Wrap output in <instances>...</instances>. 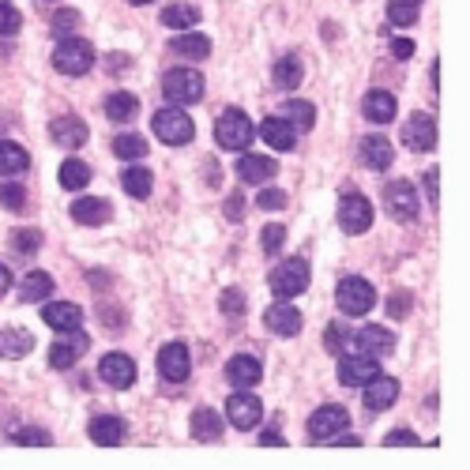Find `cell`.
<instances>
[{
  "mask_svg": "<svg viewBox=\"0 0 470 470\" xmlns=\"http://www.w3.org/2000/svg\"><path fill=\"white\" fill-rule=\"evenodd\" d=\"M302 80H305V65L294 53H286V57L275 60V83L282 90H297V87H302Z\"/></svg>",
  "mask_w": 470,
  "mask_h": 470,
  "instance_id": "obj_32",
  "label": "cell"
},
{
  "mask_svg": "<svg viewBox=\"0 0 470 470\" xmlns=\"http://www.w3.org/2000/svg\"><path fill=\"white\" fill-rule=\"evenodd\" d=\"M80 27V15H75L72 8H60L57 15H53V35H60V38H68L72 30Z\"/></svg>",
  "mask_w": 470,
  "mask_h": 470,
  "instance_id": "obj_46",
  "label": "cell"
},
{
  "mask_svg": "<svg viewBox=\"0 0 470 470\" xmlns=\"http://www.w3.org/2000/svg\"><path fill=\"white\" fill-rule=\"evenodd\" d=\"M260 444L263 448H275V444H286V436L275 433V429H268V433H260Z\"/></svg>",
  "mask_w": 470,
  "mask_h": 470,
  "instance_id": "obj_54",
  "label": "cell"
},
{
  "mask_svg": "<svg viewBox=\"0 0 470 470\" xmlns=\"http://www.w3.org/2000/svg\"><path fill=\"white\" fill-rule=\"evenodd\" d=\"M188 372H192V357H188L184 342H166L159 350V376L169 384H184Z\"/></svg>",
  "mask_w": 470,
  "mask_h": 470,
  "instance_id": "obj_11",
  "label": "cell"
},
{
  "mask_svg": "<svg viewBox=\"0 0 470 470\" xmlns=\"http://www.w3.org/2000/svg\"><path fill=\"white\" fill-rule=\"evenodd\" d=\"M192 436L200 444H215V441H223V418H218L211 406H200V411H192Z\"/></svg>",
  "mask_w": 470,
  "mask_h": 470,
  "instance_id": "obj_28",
  "label": "cell"
},
{
  "mask_svg": "<svg viewBox=\"0 0 470 470\" xmlns=\"http://www.w3.org/2000/svg\"><path fill=\"white\" fill-rule=\"evenodd\" d=\"M169 50H174L177 57H188V60H203L211 53V42L203 35H192V30H188V35H177L174 42H169Z\"/></svg>",
  "mask_w": 470,
  "mask_h": 470,
  "instance_id": "obj_36",
  "label": "cell"
},
{
  "mask_svg": "<svg viewBox=\"0 0 470 470\" xmlns=\"http://www.w3.org/2000/svg\"><path fill=\"white\" fill-rule=\"evenodd\" d=\"M20 27H23V15L12 4H0V38H12Z\"/></svg>",
  "mask_w": 470,
  "mask_h": 470,
  "instance_id": "obj_45",
  "label": "cell"
},
{
  "mask_svg": "<svg viewBox=\"0 0 470 470\" xmlns=\"http://www.w3.org/2000/svg\"><path fill=\"white\" fill-rule=\"evenodd\" d=\"M162 23L169 30H192L200 23V8H192V4H169L162 12Z\"/></svg>",
  "mask_w": 470,
  "mask_h": 470,
  "instance_id": "obj_38",
  "label": "cell"
},
{
  "mask_svg": "<svg viewBox=\"0 0 470 470\" xmlns=\"http://www.w3.org/2000/svg\"><path fill=\"white\" fill-rule=\"evenodd\" d=\"M384 444H388V448H396V444H411V448H414V444H421V441H418V433H411V429H396V433L384 436Z\"/></svg>",
  "mask_w": 470,
  "mask_h": 470,
  "instance_id": "obj_51",
  "label": "cell"
},
{
  "mask_svg": "<svg viewBox=\"0 0 470 470\" xmlns=\"http://www.w3.org/2000/svg\"><path fill=\"white\" fill-rule=\"evenodd\" d=\"M109 72H114V75H121L124 68H129V57H124V53H114V57H109V65H106Z\"/></svg>",
  "mask_w": 470,
  "mask_h": 470,
  "instance_id": "obj_55",
  "label": "cell"
},
{
  "mask_svg": "<svg viewBox=\"0 0 470 470\" xmlns=\"http://www.w3.org/2000/svg\"><path fill=\"white\" fill-rule=\"evenodd\" d=\"M268 286H271V294L278 297V302H290V297L305 294L309 290V263L302 256L282 260L278 268L268 275Z\"/></svg>",
  "mask_w": 470,
  "mask_h": 470,
  "instance_id": "obj_2",
  "label": "cell"
},
{
  "mask_svg": "<svg viewBox=\"0 0 470 470\" xmlns=\"http://www.w3.org/2000/svg\"><path fill=\"white\" fill-rule=\"evenodd\" d=\"M426 196L436 203V166L429 169V174H426Z\"/></svg>",
  "mask_w": 470,
  "mask_h": 470,
  "instance_id": "obj_56",
  "label": "cell"
},
{
  "mask_svg": "<svg viewBox=\"0 0 470 470\" xmlns=\"http://www.w3.org/2000/svg\"><path fill=\"white\" fill-rule=\"evenodd\" d=\"M8 286H12V271L4 268V263H0V297L8 294Z\"/></svg>",
  "mask_w": 470,
  "mask_h": 470,
  "instance_id": "obj_57",
  "label": "cell"
},
{
  "mask_svg": "<svg viewBox=\"0 0 470 470\" xmlns=\"http://www.w3.org/2000/svg\"><path fill=\"white\" fill-rule=\"evenodd\" d=\"M87 433H90V441H94V444H102V448H117V444H124V436H129V429H124V421H121V418H114V414L94 418Z\"/></svg>",
  "mask_w": 470,
  "mask_h": 470,
  "instance_id": "obj_25",
  "label": "cell"
},
{
  "mask_svg": "<svg viewBox=\"0 0 470 470\" xmlns=\"http://www.w3.org/2000/svg\"><path fill=\"white\" fill-rule=\"evenodd\" d=\"M50 136H53V144L57 147H65V151H80L87 144V124L80 117H57L50 124Z\"/></svg>",
  "mask_w": 470,
  "mask_h": 470,
  "instance_id": "obj_19",
  "label": "cell"
},
{
  "mask_svg": "<svg viewBox=\"0 0 470 470\" xmlns=\"http://www.w3.org/2000/svg\"><path fill=\"white\" fill-rule=\"evenodd\" d=\"M0 203H4L8 211H23V203H27V192H23V184H0Z\"/></svg>",
  "mask_w": 470,
  "mask_h": 470,
  "instance_id": "obj_44",
  "label": "cell"
},
{
  "mask_svg": "<svg viewBox=\"0 0 470 470\" xmlns=\"http://www.w3.org/2000/svg\"><path fill=\"white\" fill-rule=\"evenodd\" d=\"M129 4H151V0H129Z\"/></svg>",
  "mask_w": 470,
  "mask_h": 470,
  "instance_id": "obj_58",
  "label": "cell"
},
{
  "mask_svg": "<svg viewBox=\"0 0 470 470\" xmlns=\"http://www.w3.org/2000/svg\"><path fill=\"white\" fill-rule=\"evenodd\" d=\"M154 136L169 147H184V144H192L196 124L181 106H169V109H159V114H154Z\"/></svg>",
  "mask_w": 470,
  "mask_h": 470,
  "instance_id": "obj_3",
  "label": "cell"
},
{
  "mask_svg": "<svg viewBox=\"0 0 470 470\" xmlns=\"http://www.w3.org/2000/svg\"><path fill=\"white\" fill-rule=\"evenodd\" d=\"M263 324H268V332L271 335H282V339H294V335H302V312H297L294 305H286V302H278V305H271L268 312H263Z\"/></svg>",
  "mask_w": 470,
  "mask_h": 470,
  "instance_id": "obj_16",
  "label": "cell"
},
{
  "mask_svg": "<svg viewBox=\"0 0 470 470\" xmlns=\"http://www.w3.org/2000/svg\"><path fill=\"white\" fill-rule=\"evenodd\" d=\"M218 305H223V312H226V317H233V320H238V317H245V294L241 290H223V297H218Z\"/></svg>",
  "mask_w": 470,
  "mask_h": 470,
  "instance_id": "obj_43",
  "label": "cell"
},
{
  "mask_svg": "<svg viewBox=\"0 0 470 470\" xmlns=\"http://www.w3.org/2000/svg\"><path fill=\"white\" fill-rule=\"evenodd\" d=\"M114 154H117V159H124V162H139L147 154V139L136 136V132H121L114 139Z\"/></svg>",
  "mask_w": 470,
  "mask_h": 470,
  "instance_id": "obj_37",
  "label": "cell"
},
{
  "mask_svg": "<svg viewBox=\"0 0 470 470\" xmlns=\"http://www.w3.org/2000/svg\"><path fill=\"white\" fill-rule=\"evenodd\" d=\"M275 174H278V162L268 159V154H245L238 162V177L245 184H268Z\"/></svg>",
  "mask_w": 470,
  "mask_h": 470,
  "instance_id": "obj_23",
  "label": "cell"
},
{
  "mask_svg": "<svg viewBox=\"0 0 470 470\" xmlns=\"http://www.w3.org/2000/svg\"><path fill=\"white\" fill-rule=\"evenodd\" d=\"M347 339H350V332H347V327H342V324H332V327H327V350H332V354H342V347H347Z\"/></svg>",
  "mask_w": 470,
  "mask_h": 470,
  "instance_id": "obj_49",
  "label": "cell"
},
{
  "mask_svg": "<svg viewBox=\"0 0 470 470\" xmlns=\"http://www.w3.org/2000/svg\"><path fill=\"white\" fill-rule=\"evenodd\" d=\"M357 154H362V166L376 169V174L396 162V147H391L384 136H365L362 144H357Z\"/></svg>",
  "mask_w": 470,
  "mask_h": 470,
  "instance_id": "obj_20",
  "label": "cell"
},
{
  "mask_svg": "<svg viewBox=\"0 0 470 470\" xmlns=\"http://www.w3.org/2000/svg\"><path fill=\"white\" fill-rule=\"evenodd\" d=\"M72 218L80 226H106L109 218H114V208H109L106 200H94V196H83L72 203Z\"/></svg>",
  "mask_w": 470,
  "mask_h": 470,
  "instance_id": "obj_26",
  "label": "cell"
},
{
  "mask_svg": "<svg viewBox=\"0 0 470 470\" xmlns=\"http://www.w3.org/2000/svg\"><path fill=\"white\" fill-rule=\"evenodd\" d=\"M30 350H35V335H30L27 327H0V357L20 362Z\"/></svg>",
  "mask_w": 470,
  "mask_h": 470,
  "instance_id": "obj_24",
  "label": "cell"
},
{
  "mask_svg": "<svg viewBox=\"0 0 470 470\" xmlns=\"http://www.w3.org/2000/svg\"><path fill=\"white\" fill-rule=\"evenodd\" d=\"M8 441L12 444H50L53 436L45 429H20V433H8Z\"/></svg>",
  "mask_w": 470,
  "mask_h": 470,
  "instance_id": "obj_48",
  "label": "cell"
},
{
  "mask_svg": "<svg viewBox=\"0 0 470 470\" xmlns=\"http://www.w3.org/2000/svg\"><path fill=\"white\" fill-rule=\"evenodd\" d=\"M162 90H166V98L169 102H177V106H192L203 98V75L196 68H169L162 75Z\"/></svg>",
  "mask_w": 470,
  "mask_h": 470,
  "instance_id": "obj_6",
  "label": "cell"
},
{
  "mask_svg": "<svg viewBox=\"0 0 470 470\" xmlns=\"http://www.w3.org/2000/svg\"><path fill=\"white\" fill-rule=\"evenodd\" d=\"M60 184H65L68 192H80V188L90 184V166L80 162V159H68L65 166H60Z\"/></svg>",
  "mask_w": 470,
  "mask_h": 470,
  "instance_id": "obj_39",
  "label": "cell"
},
{
  "mask_svg": "<svg viewBox=\"0 0 470 470\" xmlns=\"http://www.w3.org/2000/svg\"><path fill=\"white\" fill-rule=\"evenodd\" d=\"M335 302L339 309L347 312V317H365V312L376 305V290H372V282L362 278V275H347L335 286Z\"/></svg>",
  "mask_w": 470,
  "mask_h": 470,
  "instance_id": "obj_4",
  "label": "cell"
},
{
  "mask_svg": "<svg viewBox=\"0 0 470 470\" xmlns=\"http://www.w3.org/2000/svg\"><path fill=\"white\" fill-rule=\"evenodd\" d=\"M384 208L396 223H414L418 218V192L411 181H391L384 188Z\"/></svg>",
  "mask_w": 470,
  "mask_h": 470,
  "instance_id": "obj_9",
  "label": "cell"
},
{
  "mask_svg": "<svg viewBox=\"0 0 470 470\" xmlns=\"http://www.w3.org/2000/svg\"><path fill=\"white\" fill-rule=\"evenodd\" d=\"M226 414H230V426L256 429L260 418H263V403H260V396H253V388H238L226 403Z\"/></svg>",
  "mask_w": 470,
  "mask_h": 470,
  "instance_id": "obj_8",
  "label": "cell"
},
{
  "mask_svg": "<svg viewBox=\"0 0 470 470\" xmlns=\"http://www.w3.org/2000/svg\"><path fill=\"white\" fill-rule=\"evenodd\" d=\"M403 144L418 151V154H426L436 147V121L429 114H414L411 121L403 124Z\"/></svg>",
  "mask_w": 470,
  "mask_h": 470,
  "instance_id": "obj_14",
  "label": "cell"
},
{
  "mask_svg": "<svg viewBox=\"0 0 470 470\" xmlns=\"http://www.w3.org/2000/svg\"><path fill=\"white\" fill-rule=\"evenodd\" d=\"M38 245H42V230H35V226H23V230L12 233V248H15L20 256H35Z\"/></svg>",
  "mask_w": 470,
  "mask_h": 470,
  "instance_id": "obj_40",
  "label": "cell"
},
{
  "mask_svg": "<svg viewBox=\"0 0 470 470\" xmlns=\"http://www.w3.org/2000/svg\"><path fill=\"white\" fill-rule=\"evenodd\" d=\"M226 218H230V223H241V218H245V196H230L226 200Z\"/></svg>",
  "mask_w": 470,
  "mask_h": 470,
  "instance_id": "obj_52",
  "label": "cell"
},
{
  "mask_svg": "<svg viewBox=\"0 0 470 470\" xmlns=\"http://www.w3.org/2000/svg\"><path fill=\"white\" fill-rule=\"evenodd\" d=\"M260 136L268 139L275 151H294V144H297V132L286 124V117H268V121H260Z\"/></svg>",
  "mask_w": 470,
  "mask_h": 470,
  "instance_id": "obj_30",
  "label": "cell"
},
{
  "mask_svg": "<svg viewBox=\"0 0 470 470\" xmlns=\"http://www.w3.org/2000/svg\"><path fill=\"white\" fill-rule=\"evenodd\" d=\"M282 117H286V124L294 132H312V124H317V109H312V102L290 98L286 106H282Z\"/></svg>",
  "mask_w": 470,
  "mask_h": 470,
  "instance_id": "obj_34",
  "label": "cell"
},
{
  "mask_svg": "<svg viewBox=\"0 0 470 470\" xmlns=\"http://www.w3.org/2000/svg\"><path fill=\"white\" fill-rule=\"evenodd\" d=\"M411 302H414L411 294H391V297H388V312H391V317H396V320L411 317Z\"/></svg>",
  "mask_w": 470,
  "mask_h": 470,
  "instance_id": "obj_50",
  "label": "cell"
},
{
  "mask_svg": "<svg viewBox=\"0 0 470 470\" xmlns=\"http://www.w3.org/2000/svg\"><path fill=\"white\" fill-rule=\"evenodd\" d=\"M215 144L226 147V151H245L253 144V121H248L238 106H230L218 114L215 121Z\"/></svg>",
  "mask_w": 470,
  "mask_h": 470,
  "instance_id": "obj_1",
  "label": "cell"
},
{
  "mask_svg": "<svg viewBox=\"0 0 470 470\" xmlns=\"http://www.w3.org/2000/svg\"><path fill=\"white\" fill-rule=\"evenodd\" d=\"M121 188L129 196H136V200H147L151 196V188H154V177H151V169H144V166H129L121 174Z\"/></svg>",
  "mask_w": 470,
  "mask_h": 470,
  "instance_id": "obj_35",
  "label": "cell"
},
{
  "mask_svg": "<svg viewBox=\"0 0 470 470\" xmlns=\"http://www.w3.org/2000/svg\"><path fill=\"white\" fill-rule=\"evenodd\" d=\"M376 372H380V365H376V357H369V354H354V357H342L339 362V380L347 388L369 384Z\"/></svg>",
  "mask_w": 470,
  "mask_h": 470,
  "instance_id": "obj_17",
  "label": "cell"
},
{
  "mask_svg": "<svg viewBox=\"0 0 470 470\" xmlns=\"http://www.w3.org/2000/svg\"><path fill=\"white\" fill-rule=\"evenodd\" d=\"M226 380L233 388H256L263 380V365L253 354H238V357H230V365H226Z\"/></svg>",
  "mask_w": 470,
  "mask_h": 470,
  "instance_id": "obj_21",
  "label": "cell"
},
{
  "mask_svg": "<svg viewBox=\"0 0 470 470\" xmlns=\"http://www.w3.org/2000/svg\"><path fill=\"white\" fill-rule=\"evenodd\" d=\"M42 320L53 327V332H72V327L83 324V309L72 302H50L42 305Z\"/></svg>",
  "mask_w": 470,
  "mask_h": 470,
  "instance_id": "obj_22",
  "label": "cell"
},
{
  "mask_svg": "<svg viewBox=\"0 0 470 470\" xmlns=\"http://www.w3.org/2000/svg\"><path fill=\"white\" fill-rule=\"evenodd\" d=\"M403 4H421V0H403Z\"/></svg>",
  "mask_w": 470,
  "mask_h": 470,
  "instance_id": "obj_59",
  "label": "cell"
},
{
  "mask_svg": "<svg viewBox=\"0 0 470 470\" xmlns=\"http://www.w3.org/2000/svg\"><path fill=\"white\" fill-rule=\"evenodd\" d=\"M94 65V50H90V42L83 38H60L57 42V50H53V68L60 75H87Z\"/></svg>",
  "mask_w": 470,
  "mask_h": 470,
  "instance_id": "obj_5",
  "label": "cell"
},
{
  "mask_svg": "<svg viewBox=\"0 0 470 470\" xmlns=\"http://www.w3.org/2000/svg\"><path fill=\"white\" fill-rule=\"evenodd\" d=\"M87 350H90V339L80 332V327H72V332H60V339L50 347V365L53 369H72Z\"/></svg>",
  "mask_w": 470,
  "mask_h": 470,
  "instance_id": "obj_10",
  "label": "cell"
},
{
  "mask_svg": "<svg viewBox=\"0 0 470 470\" xmlns=\"http://www.w3.org/2000/svg\"><path fill=\"white\" fill-rule=\"evenodd\" d=\"M136 109H139V102H136V94H129V90H114L106 98V117L114 124H129L136 117Z\"/></svg>",
  "mask_w": 470,
  "mask_h": 470,
  "instance_id": "obj_33",
  "label": "cell"
},
{
  "mask_svg": "<svg viewBox=\"0 0 470 470\" xmlns=\"http://www.w3.org/2000/svg\"><path fill=\"white\" fill-rule=\"evenodd\" d=\"M98 376H102V384L109 388H132L136 384V362L129 354H106L102 362H98Z\"/></svg>",
  "mask_w": 470,
  "mask_h": 470,
  "instance_id": "obj_15",
  "label": "cell"
},
{
  "mask_svg": "<svg viewBox=\"0 0 470 470\" xmlns=\"http://www.w3.org/2000/svg\"><path fill=\"white\" fill-rule=\"evenodd\" d=\"M50 294H53V275H45V271H27L23 275V282H20V302L23 305H38Z\"/></svg>",
  "mask_w": 470,
  "mask_h": 470,
  "instance_id": "obj_29",
  "label": "cell"
},
{
  "mask_svg": "<svg viewBox=\"0 0 470 470\" xmlns=\"http://www.w3.org/2000/svg\"><path fill=\"white\" fill-rule=\"evenodd\" d=\"M30 169V154L20 147V144H12V139H0V174L4 177H20Z\"/></svg>",
  "mask_w": 470,
  "mask_h": 470,
  "instance_id": "obj_31",
  "label": "cell"
},
{
  "mask_svg": "<svg viewBox=\"0 0 470 470\" xmlns=\"http://www.w3.org/2000/svg\"><path fill=\"white\" fill-rule=\"evenodd\" d=\"M388 20L396 27H411L418 23V4H403V0H391L388 4Z\"/></svg>",
  "mask_w": 470,
  "mask_h": 470,
  "instance_id": "obj_41",
  "label": "cell"
},
{
  "mask_svg": "<svg viewBox=\"0 0 470 470\" xmlns=\"http://www.w3.org/2000/svg\"><path fill=\"white\" fill-rule=\"evenodd\" d=\"M282 241H286V230H282L278 223H271V226H263V233H260V248L268 256H275L278 248H282Z\"/></svg>",
  "mask_w": 470,
  "mask_h": 470,
  "instance_id": "obj_42",
  "label": "cell"
},
{
  "mask_svg": "<svg viewBox=\"0 0 470 470\" xmlns=\"http://www.w3.org/2000/svg\"><path fill=\"white\" fill-rule=\"evenodd\" d=\"M339 226L347 233H365L372 226V203L365 196H342L339 200Z\"/></svg>",
  "mask_w": 470,
  "mask_h": 470,
  "instance_id": "obj_13",
  "label": "cell"
},
{
  "mask_svg": "<svg viewBox=\"0 0 470 470\" xmlns=\"http://www.w3.org/2000/svg\"><path fill=\"white\" fill-rule=\"evenodd\" d=\"M347 426H350L347 406L327 403V406H320V411L309 418V441H312V444H327V441H332V436H339V433L347 429Z\"/></svg>",
  "mask_w": 470,
  "mask_h": 470,
  "instance_id": "obj_7",
  "label": "cell"
},
{
  "mask_svg": "<svg viewBox=\"0 0 470 470\" xmlns=\"http://www.w3.org/2000/svg\"><path fill=\"white\" fill-rule=\"evenodd\" d=\"M347 347L357 354H369V357H388L396 350V335H391L388 327H362V332H354L347 339Z\"/></svg>",
  "mask_w": 470,
  "mask_h": 470,
  "instance_id": "obj_12",
  "label": "cell"
},
{
  "mask_svg": "<svg viewBox=\"0 0 470 470\" xmlns=\"http://www.w3.org/2000/svg\"><path fill=\"white\" fill-rule=\"evenodd\" d=\"M396 94H388V90H369L365 94V102H362V114L372 121V124H391L396 121Z\"/></svg>",
  "mask_w": 470,
  "mask_h": 470,
  "instance_id": "obj_27",
  "label": "cell"
},
{
  "mask_svg": "<svg viewBox=\"0 0 470 470\" xmlns=\"http://www.w3.org/2000/svg\"><path fill=\"white\" fill-rule=\"evenodd\" d=\"M365 388V406L376 414V411H388V406H396V399H399V380L396 376H380L376 372L369 384H362Z\"/></svg>",
  "mask_w": 470,
  "mask_h": 470,
  "instance_id": "obj_18",
  "label": "cell"
},
{
  "mask_svg": "<svg viewBox=\"0 0 470 470\" xmlns=\"http://www.w3.org/2000/svg\"><path fill=\"white\" fill-rule=\"evenodd\" d=\"M256 208H263V211H282V208H286V192H278V188H260Z\"/></svg>",
  "mask_w": 470,
  "mask_h": 470,
  "instance_id": "obj_47",
  "label": "cell"
},
{
  "mask_svg": "<svg viewBox=\"0 0 470 470\" xmlns=\"http://www.w3.org/2000/svg\"><path fill=\"white\" fill-rule=\"evenodd\" d=\"M411 53H414V42H411V38H396V42H391V57L406 60V57H411Z\"/></svg>",
  "mask_w": 470,
  "mask_h": 470,
  "instance_id": "obj_53",
  "label": "cell"
}]
</instances>
